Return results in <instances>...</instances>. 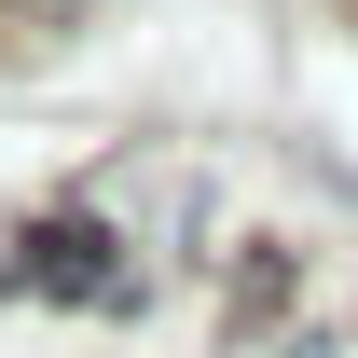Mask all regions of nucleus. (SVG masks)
Returning <instances> with one entry per match:
<instances>
[{
	"label": "nucleus",
	"instance_id": "f03ea898",
	"mask_svg": "<svg viewBox=\"0 0 358 358\" xmlns=\"http://www.w3.org/2000/svg\"><path fill=\"white\" fill-rule=\"evenodd\" d=\"M289 358H331V345H289Z\"/></svg>",
	"mask_w": 358,
	"mask_h": 358
},
{
	"label": "nucleus",
	"instance_id": "f257e3e1",
	"mask_svg": "<svg viewBox=\"0 0 358 358\" xmlns=\"http://www.w3.org/2000/svg\"><path fill=\"white\" fill-rule=\"evenodd\" d=\"M0 289H42V303H96V317H124V303H138V262H124V234H110V221L55 207V221H28V234H14Z\"/></svg>",
	"mask_w": 358,
	"mask_h": 358
}]
</instances>
